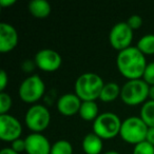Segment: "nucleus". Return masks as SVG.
Here are the masks:
<instances>
[{"label":"nucleus","instance_id":"obj_32","mask_svg":"<svg viewBox=\"0 0 154 154\" xmlns=\"http://www.w3.org/2000/svg\"><path fill=\"white\" fill-rule=\"evenodd\" d=\"M103 154H119L117 151H115V150H110V151H107V152H105Z\"/></svg>","mask_w":154,"mask_h":154},{"label":"nucleus","instance_id":"obj_22","mask_svg":"<svg viewBox=\"0 0 154 154\" xmlns=\"http://www.w3.org/2000/svg\"><path fill=\"white\" fill-rule=\"evenodd\" d=\"M133 154H154V146L143 140L134 146Z\"/></svg>","mask_w":154,"mask_h":154},{"label":"nucleus","instance_id":"obj_6","mask_svg":"<svg viewBox=\"0 0 154 154\" xmlns=\"http://www.w3.org/2000/svg\"><path fill=\"white\" fill-rule=\"evenodd\" d=\"M45 91V85L39 75H31L22 80L19 86V97L26 103H35L41 99Z\"/></svg>","mask_w":154,"mask_h":154},{"label":"nucleus","instance_id":"obj_14","mask_svg":"<svg viewBox=\"0 0 154 154\" xmlns=\"http://www.w3.org/2000/svg\"><path fill=\"white\" fill-rule=\"evenodd\" d=\"M103 140L94 132L88 133L82 139V150L86 154H100L103 148Z\"/></svg>","mask_w":154,"mask_h":154},{"label":"nucleus","instance_id":"obj_27","mask_svg":"<svg viewBox=\"0 0 154 154\" xmlns=\"http://www.w3.org/2000/svg\"><path fill=\"white\" fill-rule=\"evenodd\" d=\"M34 66H36L35 62H32L31 60H26V61H24L22 63V71H24V72H32Z\"/></svg>","mask_w":154,"mask_h":154},{"label":"nucleus","instance_id":"obj_16","mask_svg":"<svg viewBox=\"0 0 154 154\" xmlns=\"http://www.w3.org/2000/svg\"><path fill=\"white\" fill-rule=\"evenodd\" d=\"M120 92H122V88L116 82H105V86L101 90L99 99L103 103H112L116 98L120 97Z\"/></svg>","mask_w":154,"mask_h":154},{"label":"nucleus","instance_id":"obj_13","mask_svg":"<svg viewBox=\"0 0 154 154\" xmlns=\"http://www.w3.org/2000/svg\"><path fill=\"white\" fill-rule=\"evenodd\" d=\"M28 154H50L52 145L49 139L41 133H31L26 138Z\"/></svg>","mask_w":154,"mask_h":154},{"label":"nucleus","instance_id":"obj_11","mask_svg":"<svg viewBox=\"0 0 154 154\" xmlns=\"http://www.w3.org/2000/svg\"><path fill=\"white\" fill-rule=\"evenodd\" d=\"M18 45V32L12 24L0 23V52L2 54L13 51Z\"/></svg>","mask_w":154,"mask_h":154},{"label":"nucleus","instance_id":"obj_8","mask_svg":"<svg viewBox=\"0 0 154 154\" xmlns=\"http://www.w3.org/2000/svg\"><path fill=\"white\" fill-rule=\"evenodd\" d=\"M133 40V30L129 26L127 21L117 22L112 26L109 34V41L112 48L118 52L131 47Z\"/></svg>","mask_w":154,"mask_h":154},{"label":"nucleus","instance_id":"obj_29","mask_svg":"<svg viewBox=\"0 0 154 154\" xmlns=\"http://www.w3.org/2000/svg\"><path fill=\"white\" fill-rule=\"evenodd\" d=\"M16 3V0H0V5L2 8L12 7Z\"/></svg>","mask_w":154,"mask_h":154},{"label":"nucleus","instance_id":"obj_25","mask_svg":"<svg viewBox=\"0 0 154 154\" xmlns=\"http://www.w3.org/2000/svg\"><path fill=\"white\" fill-rule=\"evenodd\" d=\"M11 148L14 150L15 152H17V153H21V152H24L26 149V139H22L21 137L18 139H16V140H14L13 143H12V146Z\"/></svg>","mask_w":154,"mask_h":154},{"label":"nucleus","instance_id":"obj_20","mask_svg":"<svg viewBox=\"0 0 154 154\" xmlns=\"http://www.w3.org/2000/svg\"><path fill=\"white\" fill-rule=\"evenodd\" d=\"M50 154H73L72 143L69 140H66V139L56 140L52 145Z\"/></svg>","mask_w":154,"mask_h":154},{"label":"nucleus","instance_id":"obj_26","mask_svg":"<svg viewBox=\"0 0 154 154\" xmlns=\"http://www.w3.org/2000/svg\"><path fill=\"white\" fill-rule=\"evenodd\" d=\"M8 84H9V76H8V73L5 72V70H1V72H0V91H1V92H5Z\"/></svg>","mask_w":154,"mask_h":154},{"label":"nucleus","instance_id":"obj_23","mask_svg":"<svg viewBox=\"0 0 154 154\" xmlns=\"http://www.w3.org/2000/svg\"><path fill=\"white\" fill-rule=\"evenodd\" d=\"M143 79L149 85L150 87L154 86V61L149 62L146 66Z\"/></svg>","mask_w":154,"mask_h":154},{"label":"nucleus","instance_id":"obj_4","mask_svg":"<svg viewBox=\"0 0 154 154\" xmlns=\"http://www.w3.org/2000/svg\"><path fill=\"white\" fill-rule=\"evenodd\" d=\"M122 122L113 112H103L93 122V132L101 139H112L120 133Z\"/></svg>","mask_w":154,"mask_h":154},{"label":"nucleus","instance_id":"obj_3","mask_svg":"<svg viewBox=\"0 0 154 154\" xmlns=\"http://www.w3.org/2000/svg\"><path fill=\"white\" fill-rule=\"evenodd\" d=\"M150 86L143 79L127 80L122 87L120 98L128 106H137L145 103L149 97Z\"/></svg>","mask_w":154,"mask_h":154},{"label":"nucleus","instance_id":"obj_21","mask_svg":"<svg viewBox=\"0 0 154 154\" xmlns=\"http://www.w3.org/2000/svg\"><path fill=\"white\" fill-rule=\"evenodd\" d=\"M12 97L5 92L0 93V115L9 114L10 109L12 108Z\"/></svg>","mask_w":154,"mask_h":154},{"label":"nucleus","instance_id":"obj_1","mask_svg":"<svg viewBox=\"0 0 154 154\" xmlns=\"http://www.w3.org/2000/svg\"><path fill=\"white\" fill-rule=\"evenodd\" d=\"M147 64L146 56L136 47H130L118 52L116 57L118 71L128 80L143 78Z\"/></svg>","mask_w":154,"mask_h":154},{"label":"nucleus","instance_id":"obj_10","mask_svg":"<svg viewBox=\"0 0 154 154\" xmlns=\"http://www.w3.org/2000/svg\"><path fill=\"white\" fill-rule=\"evenodd\" d=\"M22 126L20 122L11 114L0 115V138L5 141H11L20 138Z\"/></svg>","mask_w":154,"mask_h":154},{"label":"nucleus","instance_id":"obj_12","mask_svg":"<svg viewBox=\"0 0 154 154\" xmlns=\"http://www.w3.org/2000/svg\"><path fill=\"white\" fill-rule=\"evenodd\" d=\"M82 100L75 93H66L58 98L56 107L60 114L64 116H73L79 113Z\"/></svg>","mask_w":154,"mask_h":154},{"label":"nucleus","instance_id":"obj_15","mask_svg":"<svg viewBox=\"0 0 154 154\" xmlns=\"http://www.w3.org/2000/svg\"><path fill=\"white\" fill-rule=\"evenodd\" d=\"M29 11L35 18L45 19L51 14L52 7L48 0H32L29 3Z\"/></svg>","mask_w":154,"mask_h":154},{"label":"nucleus","instance_id":"obj_5","mask_svg":"<svg viewBox=\"0 0 154 154\" xmlns=\"http://www.w3.org/2000/svg\"><path fill=\"white\" fill-rule=\"evenodd\" d=\"M148 128L139 116H130L122 122L119 135L122 140L135 146L146 140Z\"/></svg>","mask_w":154,"mask_h":154},{"label":"nucleus","instance_id":"obj_9","mask_svg":"<svg viewBox=\"0 0 154 154\" xmlns=\"http://www.w3.org/2000/svg\"><path fill=\"white\" fill-rule=\"evenodd\" d=\"M34 62L37 68L43 72H55L61 66L62 58L55 50L42 49L36 53Z\"/></svg>","mask_w":154,"mask_h":154},{"label":"nucleus","instance_id":"obj_18","mask_svg":"<svg viewBox=\"0 0 154 154\" xmlns=\"http://www.w3.org/2000/svg\"><path fill=\"white\" fill-rule=\"evenodd\" d=\"M139 117L149 128L154 127V100H147L141 106Z\"/></svg>","mask_w":154,"mask_h":154},{"label":"nucleus","instance_id":"obj_2","mask_svg":"<svg viewBox=\"0 0 154 154\" xmlns=\"http://www.w3.org/2000/svg\"><path fill=\"white\" fill-rule=\"evenodd\" d=\"M105 82L98 74L87 72L77 77L74 85L75 94L82 101H95L99 99Z\"/></svg>","mask_w":154,"mask_h":154},{"label":"nucleus","instance_id":"obj_19","mask_svg":"<svg viewBox=\"0 0 154 154\" xmlns=\"http://www.w3.org/2000/svg\"><path fill=\"white\" fill-rule=\"evenodd\" d=\"M136 48L143 55H154V34L143 35L138 40Z\"/></svg>","mask_w":154,"mask_h":154},{"label":"nucleus","instance_id":"obj_31","mask_svg":"<svg viewBox=\"0 0 154 154\" xmlns=\"http://www.w3.org/2000/svg\"><path fill=\"white\" fill-rule=\"evenodd\" d=\"M149 98L151 99V100H154V86H151V87H150Z\"/></svg>","mask_w":154,"mask_h":154},{"label":"nucleus","instance_id":"obj_24","mask_svg":"<svg viewBox=\"0 0 154 154\" xmlns=\"http://www.w3.org/2000/svg\"><path fill=\"white\" fill-rule=\"evenodd\" d=\"M143 18L139 15H137V14L131 15L130 17L128 18V20H127V23L129 24V26H130L133 31L138 30V29L143 26Z\"/></svg>","mask_w":154,"mask_h":154},{"label":"nucleus","instance_id":"obj_30","mask_svg":"<svg viewBox=\"0 0 154 154\" xmlns=\"http://www.w3.org/2000/svg\"><path fill=\"white\" fill-rule=\"evenodd\" d=\"M0 154H19V153L15 152L11 147H10V148L8 147V148H3V149H1V151H0Z\"/></svg>","mask_w":154,"mask_h":154},{"label":"nucleus","instance_id":"obj_17","mask_svg":"<svg viewBox=\"0 0 154 154\" xmlns=\"http://www.w3.org/2000/svg\"><path fill=\"white\" fill-rule=\"evenodd\" d=\"M78 114L86 122H94L99 115L98 106L95 101H82Z\"/></svg>","mask_w":154,"mask_h":154},{"label":"nucleus","instance_id":"obj_7","mask_svg":"<svg viewBox=\"0 0 154 154\" xmlns=\"http://www.w3.org/2000/svg\"><path fill=\"white\" fill-rule=\"evenodd\" d=\"M51 122L49 109L40 103H35L29 108L26 113V124L33 133H41Z\"/></svg>","mask_w":154,"mask_h":154},{"label":"nucleus","instance_id":"obj_28","mask_svg":"<svg viewBox=\"0 0 154 154\" xmlns=\"http://www.w3.org/2000/svg\"><path fill=\"white\" fill-rule=\"evenodd\" d=\"M146 141L154 146V127L153 128H148L147 136H146Z\"/></svg>","mask_w":154,"mask_h":154}]
</instances>
